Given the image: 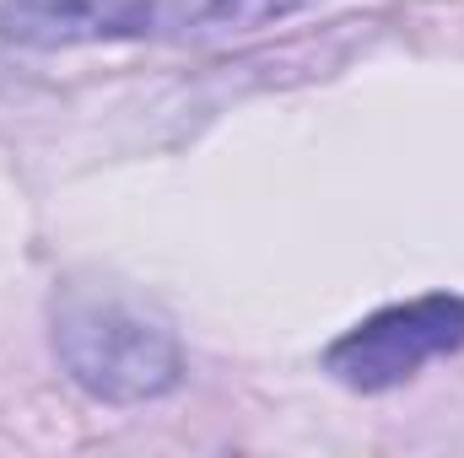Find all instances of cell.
Here are the masks:
<instances>
[{
	"label": "cell",
	"mask_w": 464,
	"mask_h": 458,
	"mask_svg": "<svg viewBox=\"0 0 464 458\" xmlns=\"http://www.w3.org/2000/svg\"><path fill=\"white\" fill-rule=\"evenodd\" d=\"M54 350L76 388L103 405H146L179 388L184 350L179 335L140 302L76 291L54 313Z\"/></svg>",
	"instance_id": "6da1fadb"
},
{
	"label": "cell",
	"mask_w": 464,
	"mask_h": 458,
	"mask_svg": "<svg viewBox=\"0 0 464 458\" xmlns=\"http://www.w3.org/2000/svg\"><path fill=\"white\" fill-rule=\"evenodd\" d=\"M459 345H464V297L432 291V297L394 302V308L362 319L351 335H341L324 350V367L356 394H383V388H400L427 361H438Z\"/></svg>",
	"instance_id": "7a4b0ae2"
},
{
	"label": "cell",
	"mask_w": 464,
	"mask_h": 458,
	"mask_svg": "<svg viewBox=\"0 0 464 458\" xmlns=\"http://www.w3.org/2000/svg\"><path fill=\"white\" fill-rule=\"evenodd\" d=\"M0 38L16 49H71L135 38L130 0H0Z\"/></svg>",
	"instance_id": "3957f363"
},
{
	"label": "cell",
	"mask_w": 464,
	"mask_h": 458,
	"mask_svg": "<svg viewBox=\"0 0 464 458\" xmlns=\"http://www.w3.org/2000/svg\"><path fill=\"white\" fill-rule=\"evenodd\" d=\"M308 0H135V38H227L292 16Z\"/></svg>",
	"instance_id": "277c9868"
}]
</instances>
